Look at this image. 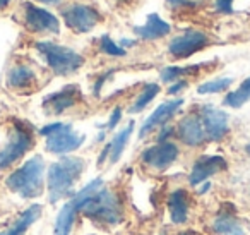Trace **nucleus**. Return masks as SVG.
<instances>
[{
  "label": "nucleus",
  "instance_id": "nucleus-18",
  "mask_svg": "<svg viewBox=\"0 0 250 235\" xmlns=\"http://www.w3.org/2000/svg\"><path fill=\"white\" fill-rule=\"evenodd\" d=\"M38 77H36L35 70L29 66L24 64H18L14 66L7 74V86L16 91H29L36 86Z\"/></svg>",
  "mask_w": 250,
  "mask_h": 235
},
{
  "label": "nucleus",
  "instance_id": "nucleus-19",
  "mask_svg": "<svg viewBox=\"0 0 250 235\" xmlns=\"http://www.w3.org/2000/svg\"><path fill=\"white\" fill-rule=\"evenodd\" d=\"M170 29L171 28L167 21H163L158 14H151L149 18H147L146 24L134 28V33L144 40H158V38H161V36H167L168 33H170Z\"/></svg>",
  "mask_w": 250,
  "mask_h": 235
},
{
  "label": "nucleus",
  "instance_id": "nucleus-23",
  "mask_svg": "<svg viewBox=\"0 0 250 235\" xmlns=\"http://www.w3.org/2000/svg\"><path fill=\"white\" fill-rule=\"evenodd\" d=\"M250 100V77L245 79L235 91L228 93L223 100V105L231 108H240L242 105H245Z\"/></svg>",
  "mask_w": 250,
  "mask_h": 235
},
{
  "label": "nucleus",
  "instance_id": "nucleus-34",
  "mask_svg": "<svg viewBox=\"0 0 250 235\" xmlns=\"http://www.w3.org/2000/svg\"><path fill=\"white\" fill-rule=\"evenodd\" d=\"M122 45H124V47H132L134 42H132V40H122Z\"/></svg>",
  "mask_w": 250,
  "mask_h": 235
},
{
  "label": "nucleus",
  "instance_id": "nucleus-24",
  "mask_svg": "<svg viewBox=\"0 0 250 235\" xmlns=\"http://www.w3.org/2000/svg\"><path fill=\"white\" fill-rule=\"evenodd\" d=\"M158 93H160V86H158V84H154V83L146 84V86H144V90L141 91V94L136 98L134 105L129 108V112H130V114H139V112H143L144 108H146L147 105H149L151 101L156 98Z\"/></svg>",
  "mask_w": 250,
  "mask_h": 235
},
{
  "label": "nucleus",
  "instance_id": "nucleus-14",
  "mask_svg": "<svg viewBox=\"0 0 250 235\" xmlns=\"http://www.w3.org/2000/svg\"><path fill=\"white\" fill-rule=\"evenodd\" d=\"M226 168V160L223 156H202L192 166V172L188 175V182L190 186H199V184L206 182L209 177L214 173L221 172Z\"/></svg>",
  "mask_w": 250,
  "mask_h": 235
},
{
  "label": "nucleus",
  "instance_id": "nucleus-2",
  "mask_svg": "<svg viewBox=\"0 0 250 235\" xmlns=\"http://www.w3.org/2000/svg\"><path fill=\"white\" fill-rule=\"evenodd\" d=\"M11 192L21 196L22 199L38 197L45 190V160L42 156H33L24 165L11 172L5 180Z\"/></svg>",
  "mask_w": 250,
  "mask_h": 235
},
{
  "label": "nucleus",
  "instance_id": "nucleus-12",
  "mask_svg": "<svg viewBox=\"0 0 250 235\" xmlns=\"http://www.w3.org/2000/svg\"><path fill=\"white\" fill-rule=\"evenodd\" d=\"M177 136L184 144L187 146H202L206 141H208V136H206L204 131V125H202L201 117L194 114L187 115L184 117L180 122H178V127H177Z\"/></svg>",
  "mask_w": 250,
  "mask_h": 235
},
{
  "label": "nucleus",
  "instance_id": "nucleus-4",
  "mask_svg": "<svg viewBox=\"0 0 250 235\" xmlns=\"http://www.w3.org/2000/svg\"><path fill=\"white\" fill-rule=\"evenodd\" d=\"M36 50L45 57L48 67L57 76H69L74 74L84 64V57L79 55L76 50L67 48L62 45H55L50 42L36 43Z\"/></svg>",
  "mask_w": 250,
  "mask_h": 235
},
{
  "label": "nucleus",
  "instance_id": "nucleus-17",
  "mask_svg": "<svg viewBox=\"0 0 250 235\" xmlns=\"http://www.w3.org/2000/svg\"><path fill=\"white\" fill-rule=\"evenodd\" d=\"M190 194L184 189H177L168 197V213L175 225H182L188 220L190 214Z\"/></svg>",
  "mask_w": 250,
  "mask_h": 235
},
{
  "label": "nucleus",
  "instance_id": "nucleus-26",
  "mask_svg": "<svg viewBox=\"0 0 250 235\" xmlns=\"http://www.w3.org/2000/svg\"><path fill=\"white\" fill-rule=\"evenodd\" d=\"M233 84L231 77H219V79H212L208 81V83L201 84L197 88L199 94H211V93H221V91H226L229 86Z\"/></svg>",
  "mask_w": 250,
  "mask_h": 235
},
{
  "label": "nucleus",
  "instance_id": "nucleus-3",
  "mask_svg": "<svg viewBox=\"0 0 250 235\" xmlns=\"http://www.w3.org/2000/svg\"><path fill=\"white\" fill-rule=\"evenodd\" d=\"M84 166L86 162L77 156H62L59 162L50 166L48 177H46L50 203H57L72 192L74 184L81 177Z\"/></svg>",
  "mask_w": 250,
  "mask_h": 235
},
{
  "label": "nucleus",
  "instance_id": "nucleus-5",
  "mask_svg": "<svg viewBox=\"0 0 250 235\" xmlns=\"http://www.w3.org/2000/svg\"><path fill=\"white\" fill-rule=\"evenodd\" d=\"M33 144H35V139H33L31 129L18 122L5 146L0 149V170H9L12 165H16L33 148Z\"/></svg>",
  "mask_w": 250,
  "mask_h": 235
},
{
  "label": "nucleus",
  "instance_id": "nucleus-16",
  "mask_svg": "<svg viewBox=\"0 0 250 235\" xmlns=\"http://www.w3.org/2000/svg\"><path fill=\"white\" fill-rule=\"evenodd\" d=\"M84 192L83 189L77 194H74L65 204L60 210L59 216L55 220V228H53V235H70V230H72L74 220H76V214L79 213V204L81 199H83Z\"/></svg>",
  "mask_w": 250,
  "mask_h": 235
},
{
  "label": "nucleus",
  "instance_id": "nucleus-29",
  "mask_svg": "<svg viewBox=\"0 0 250 235\" xmlns=\"http://www.w3.org/2000/svg\"><path fill=\"white\" fill-rule=\"evenodd\" d=\"M231 4H233V0H216L214 9L218 12H225V14H228V12H231Z\"/></svg>",
  "mask_w": 250,
  "mask_h": 235
},
{
  "label": "nucleus",
  "instance_id": "nucleus-27",
  "mask_svg": "<svg viewBox=\"0 0 250 235\" xmlns=\"http://www.w3.org/2000/svg\"><path fill=\"white\" fill-rule=\"evenodd\" d=\"M100 48L103 50L104 53H108V55H113V57H124L125 53H127L124 48H122V47H118L117 43L111 42V38L108 35L101 36V40H100Z\"/></svg>",
  "mask_w": 250,
  "mask_h": 235
},
{
  "label": "nucleus",
  "instance_id": "nucleus-7",
  "mask_svg": "<svg viewBox=\"0 0 250 235\" xmlns=\"http://www.w3.org/2000/svg\"><path fill=\"white\" fill-rule=\"evenodd\" d=\"M62 18L65 24L74 33H87L101 21V14L91 5L76 4L69 5L62 11Z\"/></svg>",
  "mask_w": 250,
  "mask_h": 235
},
{
  "label": "nucleus",
  "instance_id": "nucleus-32",
  "mask_svg": "<svg viewBox=\"0 0 250 235\" xmlns=\"http://www.w3.org/2000/svg\"><path fill=\"white\" fill-rule=\"evenodd\" d=\"M180 235H202V234H199V232H194V230H185V232H182Z\"/></svg>",
  "mask_w": 250,
  "mask_h": 235
},
{
  "label": "nucleus",
  "instance_id": "nucleus-33",
  "mask_svg": "<svg viewBox=\"0 0 250 235\" xmlns=\"http://www.w3.org/2000/svg\"><path fill=\"white\" fill-rule=\"evenodd\" d=\"M9 2H11V0H0V11H2V9H5L9 5Z\"/></svg>",
  "mask_w": 250,
  "mask_h": 235
},
{
  "label": "nucleus",
  "instance_id": "nucleus-22",
  "mask_svg": "<svg viewBox=\"0 0 250 235\" xmlns=\"http://www.w3.org/2000/svg\"><path fill=\"white\" fill-rule=\"evenodd\" d=\"M132 131H134V122H129V125H127L124 131L118 132V134L113 138V141L110 142V156H108V162H110L111 165L120 160V156H122V153H124L125 146H127V141H129Z\"/></svg>",
  "mask_w": 250,
  "mask_h": 235
},
{
  "label": "nucleus",
  "instance_id": "nucleus-6",
  "mask_svg": "<svg viewBox=\"0 0 250 235\" xmlns=\"http://www.w3.org/2000/svg\"><path fill=\"white\" fill-rule=\"evenodd\" d=\"M178 155H180V151H178L177 144H173V142H170V141H163L154 146H149L147 149H144L143 155H141V162L149 170L163 172V170L170 168V166L177 162Z\"/></svg>",
  "mask_w": 250,
  "mask_h": 235
},
{
  "label": "nucleus",
  "instance_id": "nucleus-9",
  "mask_svg": "<svg viewBox=\"0 0 250 235\" xmlns=\"http://www.w3.org/2000/svg\"><path fill=\"white\" fill-rule=\"evenodd\" d=\"M24 23L33 33H59L60 23L57 16L35 4H24Z\"/></svg>",
  "mask_w": 250,
  "mask_h": 235
},
{
  "label": "nucleus",
  "instance_id": "nucleus-25",
  "mask_svg": "<svg viewBox=\"0 0 250 235\" xmlns=\"http://www.w3.org/2000/svg\"><path fill=\"white\" fill-rule=\"evenodd\" d=\"M201 69V66H190V67H167L161 70V81L163 83H177L184 79L188 74H195Z\"/></svg>",
  "mask_w": 250,
  "mask_h": 235
},
{
  "label": "nucleus",
  "instance_id": "nucleus-35",
  "mask_svg": "<svg viewBox=\"0 0 250 235\" xmlns=\"http://www.w3.org/2000/svg\"><path fill=\"white\" fill-rule=\"evenodd\" d=\"M38 2H42V4H55L59 0H38Z\"/></svg>",
  "mask_w": 250,
  "mask_h": 235
},
{
  "label": "nucleus",
  "instance_id": "nucleus-28",
  "mask_svg": "<svg viewBox=\"0 0 250 235\" xmlns=\"http://www.w3.org/2000/svg\"><path fill=\"white\" fill-rule=\"evenodd\" d=\"M120 118H122V108H120V107H117L113 112H111L110 120H108V124L104 125V127H106L108 131H111V129L117 127V124H118V122H120Z\"/></svg>",
  "mask_w": 250,
  "mask_h": 235
},
{
  "label": "nucleus",
  "instance_id": "nucleus-15",
  "mask_svg": "<svg viewBox=\"0 0 250 235\" xmlns=\"http://www.w3.org/2000/svg\"><path fill=\"white\" fill-rule=\"evenodd\" d=\"M184 105V100L182 98H178V100H170V101H165V103H161L160 107L156 108V110L153 112V114L149 115V118H147L146 122H144V125L141 127L139 131V138H146L149 132H153L154 129L158 127V125H165L168 120H170L171 117H173L175 114H177L178 108Z\"/></svg>",
  "mask_w": 250,
  "mask_h": 235
},
{
  "label": "nucleus",
  "instance_id": "nucleus-36",
  "mask_svg": "<svg viewBox=\"0 0 250 235\" xmlns=\"http://www.w3.org/2000/svg\"><path fill=\"white\" fill-rule=\"evenodd\" d=\"M247 153H249V155H250V144L247 146Z\"/></svg>",
  "mask_w": 250,
  "mask_h": 235
},
{
  "label": "nucleus",
  "instance_id": "nucleus-8",
  "mask_svg": "<svg viewBox=\"0 0 250 235\" xmlns=\"http://www.w3.org/2000/svg\"><path fill=\"white\" fill-rule=\"evenodd\" d=\"M209 45V36L202 31H187L175 36L168 45V52L173 59H188Z\"/></svg>",
  "mask_w": 250,
  "mask_h": 235
},
{
  "label": "nucleus",
  "instance_id": "nucleus-10",
  "mask_svg": "<svg viewBox=\"0 0 250 235\" xmlns=\"http://www.w3.org/2000/svg\"><path fill=\"white\" fill-rule=\"evenodd\" d=\"M84 139L86 138L74 132L70 125L63 124L55 134L46 138V151L53 153V155H67V153L79 149L81 144L84 142Z\"/></svg>",
  "mask_w": 250,
  "mask_h": 235
},
{
  "label": "nucleus",
  "instance_id": "nucleus-20",
  "mask_svg": "<svg viewBox=\"0 0 250 235\" xmlns=\"http://www.w3.org/2000/svg\"><path fill=\"white\" fill-rule=\"evenodd\" d=\"M40 216H42V206H40V204H33L24 213H21V216H19L7 230L0 232V235H24L26 232H28V228L31 227Z\"/></svg>",
  "mask_w": 250,
  "mask_h": 235
},
{
  "label": "nucleus",
  "instance_id": "nucleus-21",
  "mask_svg": "<svg viewBox=\"0 0 250 235\" xmlns=\"http://www.w3.org/2000/svg\"><path fill=\"white\" fill-rule=\"evenodd\" d=\"M212 228L218 235H245L243 225L233 214H219L212 223Z\"/></svg>",
  "mask_w": 250,
  "mask_h": 235
},
{
  "label": "nucleus",
  "instance_id": "nucleus-11",
  "mask_svg": "<svg viewBox=\"0 0 250 235\" xmlns=\"http://www.w3.org/2000/svg\"><path fill=\"white\" fill-rule=\"evenodd\" d=\"M199 117L204 125L206 136L209 141H221L228 132V115L219 108L204 105L199 110Z\"/></svg>",
  "mask_w": 250,
  "mask_h": 235
},
{
  "label": "nucleus",
  "instance_id": "nucleus-30",
  "mask_svg": "<svg viewBox=\"0 0 250 235\" xmlns=\"http://www.w3.org/2000/svg\"><path fill=\"white\" fill-rule=\"evenodd\" d=\"M187 86H188V83L185 79L177 81V83H173L170 88H168V94H177V93H180V91H184Z\"/></svg>",
  "mask_w": 250,
  "mask_h": 235
},
{
  "label": "nucleus",
  "instance_id": "nucleus-13",
  "mask_svg": "<svg viewBox=\"0 0 250 235\" xmlns=\"http://www.w3.org/2000/svg\"><path fill=\"white\" fill-rule=\"evenodd\" d=\"M83 100L77 86H67L59 93H53L43 100V108L48 115H60L65 110L72 108L76 103Z\"/></svg>",
  "mask_w": 250,
  "mask_h": 235
},
{
  "label": "nucleus",
  "instance_id": "nucleus-31",
  "mask_svg": "<svg viewBox=\"0 0 250 235\" xmlns=\"http://www.w3.org/2000/svg\"><path fill=\"white\" fill-rule=\"evenodd\" d=\"M168 4L173 9H184V7H187V5H194L192 2H188V0H168Z\"/></svg>",
  "mask_w": 250,
  "mask_h": 235
},
{
  "label": "nucleus",
  "instance_id": "nucleus-1",
  "mask_svg": "<svg viewBox=\"0 0 250 235\" xmlns=\"http://www.w3.org/2000/svg\"><path fill=\"white\" fill-rule=\"evenodd\" d=\"M83 199L79 204V213L96 225H117L120 223L124 211L118 197L111 190L104 189L103 180L96 179L83 187Z\"/></svg>",
  "mask_w": 250,
  "mask_h": 235
}]
</instances>
